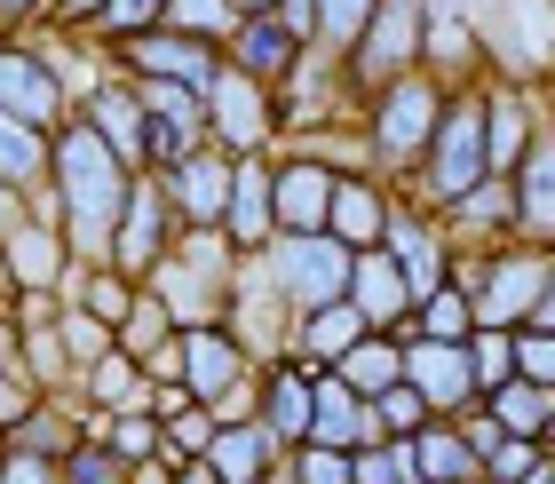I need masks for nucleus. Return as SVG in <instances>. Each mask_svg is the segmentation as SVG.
Listing matches in <instances>:
<instances>
[{"label":"nucleus","mask_w":555,"mask_h":484,"mask_svg":"<svg viewBox=\"0 0 555 484\" xmlns=\"http://www.w3.org/2000/svg\"><path fill=\"white\" fill-rule=\"evenodd\" d=\"M532 469H540V445H532V437H500V445H492V476H500V484H524Z\"/></svg>","instance_id":"obj_41"},{"label":"nucleus","mask_w":555,"mask_h":484,"mask_svg":"<svg viewBox=\"0 0 555 484\" xmlns=\"http://www.w3.org/2000/svg\"><path fill=\"white\" fill-rule=\"evenodd\" d=\"M231 175H238V160H207V151L175 160V199H183V215L191 222H222L231 215Z\"/></svg>","instance_id":"obj_14"},{"label":"nucleus","mask_w":555,"mask_h":484,"mask_svg":"<svg viewBox=\"0 0 555 484\" xmlns=\"http://www.w3.org/2000/svg\"><path fill=\"white\" fill-rule=\"evenodd\" d=\"M413 445H373L365 461H358V484H413Z\"/></svg>","instance_id":"obj_37"},{"label":"nucleus","mask_w":555,"mask_h":484,"mask_svg":"<svg viewBox=\"0 0 555 484\" xmlns=\"http://www.w3.org/2000/svg\"><path fill=\"white\" fill-rule=\"evenodd\" d=\"M278 222V175H262L255 151H238V175H231V215H222V231L238 246H262V231Z\"/></svg>","instance_id":"obj_11"},{"label":"nucleus","mask_w":555,"mask_h":484,"mask_svg":"<svg viewBox=\"0 0 555 484\" xmlns=\"http://www.w3.org/2000/svg\"><path fill=\"white\" fill-rule=\"evenodd\" d=\"M270 469V429H231V437H215V476L222 484H255Z\"/></svg>","instance_id":"obj_27"},{"label":"nucleus","mask_w":555,"mask_h":484,"mask_svg":"<svg viewBox=\"0 0 555 484\" xmlns=\"http://www.w3.org/2000/svg\"><path fill=\"white\" fill-rule=\"evenodd\" d=\"M231 56H238V72H255V80H278V72H294V56H301V33L286 16H270V9H255L231 33Z\"/></svg>","instance_id":"obj_12"},{"label":"nucleus","mask_w":555,"mask_h":484,"mask_svg":"<svg viewBox=\"0 0 555 484\" xmlns=\"http://www.w3.org/2000/svg\"><path fill=\"white\" fill-rule=\"evenodd\" d=\"M278 263H286L278 278H286V294L301 302V310H318V302H341L349 278H358V254H349V239H334V231H294Z\"/></svg>","instance_id":"obj_3"},{"label":"nucleus","mask_w":555,"mask_h":484,"mask_svg":"<svg viewBox=\"0 0 555 484\" xmlns=\"http://www.w3.org/2000/svg\"><path fill=\"white\" fill-rule=\"evenodd\" d=\"M167 0H104V24L112 33H143V24H159Z\"/></svg>","instance_id":"obj_43"},{"label":"nucleus","mask_w":555,"mask_h":484,"mask_svg":"<svg viewBox=\"0 0 555 484\" xmlns=\"http://www.w3.org/2000/svg\"><path fill=\"white\" fill-rule=\"evenodd\" d=\"M310 413H318V390H301V381H270V429L278 437H310Z\"/></svg>","instance_id":"obj_32"},{"label":"nucleus","mask_w":555,"mask_h":484,"mask_svg":"<svg viewBox=\"0 0 555 484\" xmlns=\"http://www.w3.org/2000/svg\"><path fill=\"white\" fill-rule=\"evenodd\" d=\"M349 294H358V310H365V326H389V318H405L413 310V278H405V263L397 254H365L358 263V278H349Z\"/></svg>","instance_id":"obj_13"},{"label":"nucleus","mask_w":555,"mask_h":484,"mask_svg":"<svg viewBox=\"0 0 555 484\" xmlns=\"http://www.w3.org/2000/svg\"><path fill=\"white\" fill-rule=\"evenodd\" d=\"M492 175V143H485V104L476 95H461V104H444L437 136H428V191L444 199H468L476 183Z\"/></svg>","instance_id":"obj_2"},{"label":"nucleus","mask_w":555,"mask_h":484,"mask_svg":"<svg viewBox=\"0 0 555 484\" xmlns=\"http://www.w3.org/2000/svg\"><path fill=\"white\" fill-rule=\"evenodd\" d=\"M128 56H135V72H151V80H183V88H198V95L222 80L215 48L198 40V33H135Z\"/></svg>","instance_id":"obj_8"},{"label":"nucleus","mask_w":555,"mask_h":484,"mask_svg":"<svg viewBox=\"0 0 555 484\" xmlns=\"http://www.w3.org/2000/svg\"><path fill=\"white\" fill-rule=\"evenodd\" d=\"M325 231L349 239V246H373V239H389V215H382V199H373L365 183H341V191H334V215H325Z\"/></svg>","instance_id":"obj_20"},{"label":"nucleus","mask_w":555,"mask_h":484,"mask_svg":"<svg viewBox=\"0 0 555 484\" xmlns=\"http://www.w3.org/2000/svg\"><path fill=\"white\" fill-rule=\"evenodd\" d=\"M64 9H80V16H88V9H104V0H64Z\"/></svg>","instance_id":"obj_53"},{"label":"nucleus","mask_w":555,"mask_h":484,"mask_svg":"<svg viewBox=\"0 0 555 484\" xmlns=\"http://www.w3.org/2000/svg\"><path fill=\"white\" fill-rule=\"evenodd\" d=\"M238 9H278V0H238Z\"/></svg>","instance_id":"obj_55"},{"label":"nucleus","mask_w":555,"mask_h":484,"mask_svg":"<svg viewBox=\"0 0 555 484\" xmlns=\"http://www.w3.org/2000/svg\"><path fill=\"white\" fill-rule=\"evenodd\" d=\"M198 104L207 95L183 80H143V119H151V151L159 160H191L198 151Z\"/></svg>","instance_id":"obj_9"},{"label":"nucleus","mask_w":555,"mask_h":484,"mask_svg":"<svg viewBox=\"0 0 555 484\" xmlns=\"http://www.w3.org/2000/svg\"><path fill=\"white\" fill-rule=\"evenodd\" d=\"M485 143H492V175H516L524 151H532V143H524V104H516L508 88L485 95Z\"/></svg>","instance_id":"obj_22"},{"label":"nucleus","mask_w":555,"mask_h":484,"mask_svg":"<svg viewBox=\"0 0 555 484\" xmlns=\"http://www.w3.org/2000/svg\"><path fill=\"white\" fill-rule=\"evenodd\" d=\"M0 231H16V183H0Z\"/></svg>","instance_id":"obj_50"},{"label":"nucleus","mask_w":555,"mask_h":484,"mask_svg":"<svg viewBox=\"0 0 555 484\" xmlns=\"http://www.w3.org/2000/svg\"><path fill=\"white\" fill-rule=\"evenodd\" d=\"M468 326H476V302L461 286H437V294L421 302V334L428 342H468Z\"/></svg>","instance_id":"obj_28"},{"label":"nucleus","mask_w":555,"mask_h":484,"mask_svg":"<svg viewBox=\"0 0 555 484\" xmlns=\"http://www.w3.org/2000/svg\"><path fill=\"white\" fill-rule=\"evenodd\" d=\"M547 437H555V413H547Z\"/></svg>","instance_id":"obj_56"},{"label":"nucleus","mask_w":555,"mask_h":484,"mask_svg":"<svg viewBox=\"0 0 555 484\" xmlns=\"http://www.w3.org/2000/svg\"><path fill=\"white\" fill-rule=\"evenodd\" d=\"M358 429H365L358 390H349V381H325V390H318V413H310V445H349Z\"/></svg>","instance_id":"obj_26"},{"label":"nucleus","mask_w":555,"mask_h":484,"mask_svg":"<svg viewBox=\"0 0 555 484\" xmlns=\"http://www.w3.org/2000/svg\"><path fill=\"white\" fill-rule=\"evenodd\" d=\"M143 453H151V429L128 421V429H119V461H143Z\"/></svg>","instance_id":"obj_47"},{"label":"nucleus","mask_w":555,"mask_h":484,"mask_svg":"<svg viewBox=\"0 0 555 484\" xmlns=\"http://www.w3.org/2000/svg\"><path fill=\"white\" fill-rule=\"evenodd\" d=\"M24 413V390H16V381H0V421H16Z\"/></svg>","instance_id":"obj_49"},{"label":"nucleus","mask_w":555,"mask_h":484,"mask_svg":"<svg viewBox=\"0 0 555 484\" xmlns=\"http://www.w3.org/2000/svg\"><path fill=\"white\" fill-rule=\"evenodd\" d=\"M373 9H382V0H318V40L325 48H358Z\"/></svg>","instance_id":"obj_31"},{"label":"nucleus","mask_w":555,"mask_h":484,"mask_svg":"<svg viewBox=\"0 0 555 484\" xmlns=\"http://www.w3.org/2000/svg\"><path fill=\"white\" fill-rule=\"evenodd\" d=\"M516 373L555 381V326H532V334H516Z\"/></svg>","instance_id":"obj_40"},{"label":"nucleus","mask_w":555,"mask_h":484,"mask_svg":"<svg viewBox=\"0 0 555 484\" xmlns=\"http://www.w3.org/2000/svg\"><path fill=\"white\" fill-rule=\"evenodd\" d=\"M547 278H555V263H540V254H500V263L485 270V302H476V318H485V326L532 318L540 294H547Z\"/></svg>","instance_id":"obj_7"},{"label":"nucleus","mask_w":555,"mask_h":484,"mask_svg":"<svg viewBox=\"0 0 555 484\" xmlns=\"http://www.w3.org/2000/svg\"><path fill=\"white\" fill-rule=\"evenodd\" d=\"M159 334H167V310H159V302H151V294H143V302H135V310H128V318H119V342H128V349H135V358H143V349H159Z\"/></svg>","instance_id":"obj_38"},{"label":"nucleus","mask_w":555,"mask_h":484,"mask_svg":"<svg viewBox=\"0 0 555 484\" xmlns=\"http://www.w3.org/2000/svg\"><path fill=\"white\" fill-rule=\"evenodd\" d=\"M207 112H215V127H222V143H231V151H255L270 136V104H262L255 72H222V80L207 88Z\"/></svg>","instance_id":"obj_10"},{"label":"nucleus","mask_w":555,"mask_h":484,"mask_svg":"<svg viewBox=\"0 0 555 484\" xmlns=\"http://www.w3.org/2000/svg\"><path fill=\"white\" fill-rule=\"evenodd\" d=\"M413 469L421 484H476V445L461 429H421L413 437Z\"/></svg>","instance_id":"obj_17"},{"label":"nucleus","mask_w":555,"mask_h":484,"mask_svg":"<svg viewBox=\"0 0 555 484\" xmlns=\"http://www.w3.org/2000/svg\"><path fill=\"white\" fill-rule=\"evenodd\" d=\"M547 413H555V397H547V381H532V373H508L492 390V421L508 429V437H540Z\"/></svg>","instance_id":"obj_18"},{"label":"nucleus","mask_w":555,"mask_h":484,"mask_svg":"<svg viewBox=\"0 0 555 484\" xmlns=\"http://www.w3.org/2000/svg\"><path fill=\"white\" fill-rule=\"evenodd\" d=\"M207 437H215L207 413H175V445H207Z\"/></svg>","instance_id":"obj_46"},{"label":"nucleus","mask_w":555,"mask_h":484,"mask_svg":"<svg viewBox=\"0 0 555 484\" xmlns=\"http://www.w3.org/2000/svg\"><path fill=\"white\" fill-rule=\"evenodd\" d=\"M40 167H56V151H40V136H33V119L0 112V183H33Z\"/></svg>","instance_id":"obj_25"},{"label":"nucleus","mask_w":555,"mask_h":484,"mask_svg":"<svg viewBox=\"0 0 555 484\" xmlns=\"http://www.w3.org/2000/svg\"><path fill=\"white\" fill-rule=\"evenodd\" d=\"M95 397L119 405V413H128V405H143V381L128 373V358H95Z\"/></svg>","instance_id":"obj_39"},{"label":"nucleus","mask_w":555,"mask_h":484,"mask_svg":"<svg viewBox=\"0 0 555 484\" xmlns=\"http://www.w3.org/2000/svg\"><path fill=\"white\" fill-rule=\"evenodd\" d=\"M119 263H159V199H135V215H119Z\"/></svg>","instance_id":"obj_30"},{"label":"nucleus","mask_w":555,"mask_h":484,"mask_svg":"<svg viewBox=\"0 0 555 484\" xmlns=\"http://www.w3.org/2000/svg\"><path fill=\"white\" fill-rule=\"evenodd\" d=\"M301 484H358V461H349L341 445H310V461H301Z\"/></svg>","instance_id":"obj_42"},{"label":"nucleus","mask_w":555,"mask_h":484,"mask_svg":"<svg viewBox=\"0 0 555 484\" xmlns=\"http://www.w3.org/2000/svg\"><path fill=\"white\" fill-rule=\"evenodd\" d=\"M468 358H476V381H485V390H500V381L516 373V349H508V334H500V326H485V334L468 342Z\"/></svg>","instance_id":"obj_36"},{"label":"nucleus","mask_w":555,"mask_h":484,"mask_svg":"<svg viewBox=\"0 0 555 484\" xmlns=\"http://www.w3.org/2000/svg\"><path fill=\"white\" fill-rule=\"evenodd\" d=\"M358 342H365V310L358 302H318V310L301 318V349H310V358H349Z\"/></svg>","instance_id":"obj_19"},{"label":"nucleus","mask_w":555,"mask_h":484,"mask_svg":"<svg viewBox=\"0 0 555 484\" xmlns=\"http://www.w3.org/2000/svg\"><path fill=\"white\" fill-rule=\"evenodd\" d=\"M516 199H524V222H532V231H555V143H532V151H524Z\"/></svg>","instance_id":"obj_23"},{"label":"nucleus","mask_w":555,"mask_h":484,"mask_svg":"<svg viewBox=\"0 0 555 484\" xmlns=\"http://www.w3.org/2000/svg\"><path fill=\"white\" fill-rule=\"evenodd\" d=\"M9 263H16L24 286H48V278H56V239L48 231H9Z\"/></svg>","instance_id":"obj_33"},{"label":"nucleus","mask_w":555,"mask_h":484,"mask_svg":"<svg viewBox=\"0 0 555 484\" xmlns=\"http://www.w3.org/2000/svg\"><path fill=\"white\" fill-rule=\"evenodd\" d=\"M95 334H104V326H95V318H72V326H64V349H72V358H80V366H88V358H95V349H104V342H95Z\"/></svg>","instance_id":"obj_44"},{"label":"nucleus","mask_w":555,"mask_h":484,"mask_svg":"<svg viewBox=\"0 0 555 484\" xmlns=\"http://www.w3.org/2000/svg\"><path fill=\"white\" fill-rule=\"evenodd\" d=\"M532 326H555V278H547V294H540V310H532Z\"/></svg>","instance_id":"obj_51"},{"label":"nucleus","mask_w":555,"mask_h":484,"mask_svg":"<svg viewBox=\"0 0 555 484\" xmlns=\"http://www.w3.org/2000/svg\"><path fill=\"white\" fill-rule=\"evenodd\" d=\"M56 183H64V207L80 222V239H104L119 207H128V160L104 143V127H72L56 143Z\"/></svg>","instance_id":"obj_1"},{"label":"nucleus","mask_w":555,"mask_h":484,"mask_svg":"<svg viewBox=\"0 0 555 484\" xmlns=\"http://www.w3.org/2000/svg\"><path fill=\"white\" fill-rule=\"evenodd\" d=\"M0 112H16V119H33V127L56 112V80H48L40 56H24V48H0Z\"/></svg>","instance_id":"obj_16"},{"label":"nucleus","mask_w":555,"mask_h":484,"mask_svg":"<svg viewBox=\"0 0 555 484\" xmlns=\"http://www.w3.org/2000/svg\"><path fill=\"white\" fill-rule=\"evenodd\" d=\"M183 484H222V476H207V469H191V476H183Z\"/></svg>","instance_id":"obj_52"},{"label":"nucleus","mask_w":555,"mask_h":484,"mask_svg":"<svg viewBox=\"0 0 555 484\" xmlns=\"http://www.w3.org/2000/svg\"><path fill=\"white\" fill-rule=\"evenodd\" d=\"M0 9H9V16H24V9H33V0H0Z\"/></svg>","instance_id":"obj_54"},{"label":"nucleus","mask_w":555,"mask_h":484,"mask_svg":"<svg viewBox=\"0 0 555 484\" xmlns=\"http://www.w3.org/2000/svg\"><path fill=\"white\" fill-rule=\"evenodd\" d=\"M95 127H104V143L119 151V160H143L151 151V119L135 112V95H119V88L95 95Z\"/></svg>","instance_id":"obj_24"},{"label":"nucleus","mask_w":555,"mask_h":484,"mask_svg":"<svg viewBox=\"0 0 555 484\" xmlns=\"http://www.w3.org/2000/svg\"><path fill=\"white\" fill-rule=\"evenodd\" d=\"M405 381L428 397V405H452V413H461V405L485 390V381H476V358H468V342H413L405 349Z\"/></svg>","instance_id":"obj_6"},{"label":"nucleus","mask_w":555,"mask_h":484,"mask_svg":"<svg viewBox=\"0 0 555 484\" xmlns=\"http://www.w3.org/2000/svg\"><path fill=\"white\" fill-rule=\"evenodd\" d=\"M421 413H428V397L413 390V381H389V390L373 397V421H389L397 437H421Z\"/></svg>","instance_id":"obj_35"},{"label":"nucleus","mask_w":555,"mask_h":484,"mask_svg":"<svg viewBox=\"0 0 555 484\" xmlns=\"http://www.w3.org/2000/svg\"><path fill=\"white\" fill-rule=\"evenodd\" d=\"M437 119H444L437 80H413V72H397L389 95H382V119H373V151H382V160H421L428 136H437Z\"/></svg>","instance_id":"obj_4"},{"label":"nucleus","mask_w":555,"mask_h":484,"mask_svg":"<svg viewBox=\"0 0 555 484\" xmlns=\"http://www.w3.org/2000/svg\"><path fill=\"white\" fill-rule=\"evenodd\" d=\"M341 373H349V390H365V397H382V390H389V381H397V373H405V358H397V349H389V342H358V349H349V358H341Z\"/></svg>","instance_id":"obj_29"},{"label":"nucleus","mask_w":555,"mask_h":484,"mask_svg":"<svg viewBox=\"0 0 555 484\" xmlns=\"http://www.w3.org/2000/svg\"><path fill=\"white\" fill-rule=\"evenodd\" d=\"M334 191H341V183H334L325 167H310V160L286 167V175H278V222H286V231H325Z\"/></svg>","instance_id":"obj_15"},{"label":"nucleus","mask_w":555,"mask_h":484,"mask_svg":"<svg viewBox=\"0 0 555 484\" xmlns=\"http://www.w3.org/2000/svg\"><path fill=\"white\" fill-rule=\"evenodd\" d=\"M167 24H175V33H198V40L238 33V16L222 9V0H167Z\"/></svg>","instance_id":"obj_34"},{"label":"nucleus","mask_w":555,"mask_h":484,"mask_svg":"<svg viewBox=\"0 0 555 484\" xmlns=\"http://www.w3.org/2000/svg\"><path fill=\"white\" fill-rule=\"evenodd\" d=\"M421 40H428V0H382L373 24H365V40H358V72L389 88V72H405Z\"/></svg>","instance_id":"obj_5"},{"label":"nucleus","mask_w":555,"mask_h":484,"mask_svg":"<svg viewBox=\"0 0 555 484\" xmlns=\"http://www.w3.org/2000/svg\"><path fill=\"white\" fill-rule=\"evenodd\" d=\"M0 484H48L40 461H0Z\"/></svg>","instance_id":"obj_48"},{"label":"nucleus","mask_w":555,"mask_h":484,"mask_svg":"<svg viewBox=\"0 0 555 484\" xmlns=\"http://www.w3.org/2000/svg\"><path fill=\"white\" fill-rule=\"evenodd\" d=\"M183 373H191V390H198V397H231V381H238V349L222 342V334H191V342H183Z\"/></svg>","instance_id":"obj_21"},{"label":"nucleus","mask_w":555,"mask_h":484,"mask_svg":"<svg viewBox=\"0 0 555 484\" xmlns=\"http://www.w3.org/2000/svg\"><path fill=\"white\" fill-rule=\"evenodd\" d=\"M80 484H119V453H88V461H72Z\"/></svg>","instance_id":"obj_45"}]
</instances>
